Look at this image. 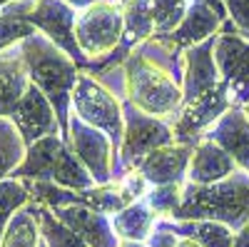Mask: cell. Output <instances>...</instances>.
<instances>
[{"mask_svg": "<svg viewBox=\"0 0 249 247\" xmlns=\"http://www.w3.org/2000/svg\"><path fill=\"white\" fill-rule=\"evenodd\" d=\"M25 68L30 75V82L43 90V95L50 100V105L57 115L60 137L68 142L70 137V115H72V90L80 77L77 63L62 53L50 38L43 33H35L20 43Z\"/></svg>", "mask_w": 249, "mask_h": 247, "instance_id": "6da1fadb", "label": "cell"}, {"mask_svg": "<svg viewBox=\"0 0 249 247\" xmlns=\"http://www.w3.org/2000/svg\"><path fill=\"white\" fill-rule=\"evenodd\" d=\"M170 220H212L234 232L249 220V172L237 170L212 185H182V202Z\"/></svg>", "mask_w": 249, "mask_h": 247, "instance_id": "7a4b0ae2", "label": "cell"}, {"mask_svg": "<svg viewBox=\"0 0 249 247\" xmlns=\"http://www.w3.org/2000/svg\"><path fill=\"white\" fill-rule=\"evenodd\" d=\"M127 75V100L142 113L167 120L182 108V85L167 73L135 50L122 63Z\"/></svg>", "mask_w": 249, "mask_h": 247, "instance_id": "3957f363", "label": "cell"}, {"mask_svg": "<svg viewBox=\"0 0 249 247\" xmlns=\"http://www.w3.org/2000/svg\"><path fill=\"white\" fill-rule=\"evenodd\" d=\"M72 115L80 120H85L88 125L102 130L115 150V170L112 177H117L120 168V145H122V135H124V117H122V100L115 97L107 88H102L100 82L88 75L80 73L75 90H72Z\"/></svg>", "mask_w": 249, "mask_h": 247, "instance_id": "277c9868", "label": "cell"}, {"mask_svg": "<svg viewBox=\"0 0 249 247\" xmlns=\"http://www.w3.org/2000/svg\"><path fill=\"white\" fill-rule=\"evenodd\" d=\"M122 117H124V135L120 145V168L115 180H120L124 172L137 170V165L150 152L175 142V133L167 120L137 110L130 100H122Z\"/></svg>", "mask_w": 249, "mask_h": 247, "instance_id": "5b68a950", "label": "cell"}, {"mask_svg": "<svg viewBox=\"0 0 249 247\" xmlns=\"http://www.w3.org/2000/svg\"><path fill=\"white\" fill-rule=\"evenodd\" d=\"M124 35V18L120 0H105L85 8L75 20V40L90 63L107 57Z\"/></svg>", "mask_w": 249, "mask_h": 247, "instance_id": "8992f818", "label": "cell"}, {"mask_svg": "<svg viewBox=\"0 0 249 247\" xmlns=\"http://www.w3.org/2000/svg\"><path fill=\"white\" fill-rule=\"evenodd\" d=\"M214 63L219 70V85L230 95V102L244 108L249 102V40L239 35L232 20H224L217 33Z\"/></svg>", "mask_w": 249, "mask_h": 247, "instance_id": "52a82bcc", "label": "cell"}, {"mask_svg": "<svg viewBox=\"0 0 249 247\" xmlns=\"http://www.w3.org/2000/svg\"><path fill=\"white\" fill-rule=\"evenodd\" d=\"M0 13H5V10H0ZM10 15H18V18L28 20L35 30H40L45 38H50L62 53H68L82 73H88L90 60L85 57V53L80 50L77 40H75V20H77V15H75V8H70L65 0H35V5L30 10L10 13Z\"/></svg>", "mask_w": 249, "mask_h": 247, "instance_id": "ba28073f", "label": "cell"}, {"mask_svg": "<svg viewBox=\"0 0 249 247\" xmlns=\"http://www.w3.org/2000/svg\"><path fill=\"white\" fill-rule=\"evenodd\" d=\"M230 108H232L230 95H227V90L222 85L207 90L204 95H199L190 102H182V108L172 117H167L170 128L175 133V142L197 148L204 140L207 130H210Z\"/></svg>", "mask_w": 249, "mask_h": 247, "instance_id": "9c48e42d", "label": "cell"}, {"mask_svg": "<svg viewBox=\"0 0 249 247\" xmlns=\"http://www.w3.org/2000/svg\"><path fill=\"white\" fill-rule=\"evenodd\" d=\"M68 145L77 155V160L85 165V170L92 175L95 185H107L112 182V170H115V150L110 137L88 125L85 120H80L77 115H70V137Z\"/></svg>", "mask_w": 249, "mask_h": 247, "instance_id": "30bf717a", "label": "cell"}, {"mask_svg": "<svg viewBox=\"0 0 249 247\" xmlns=\"http://www.w3.org/2000/svg\"><path fill=\"white\" fill-rule=\"evenodd\" d=\"M10 120H13V125L18 128L20 137H23V142L28 148L33 142L48 137V135H60L57 115L50 105V100L43 95V90L37 85H33V82H30L28 93L23 95V100L18 102V108L10 115Z\"/></svg>", "mask_w": 249, "mask_h": 247, "instance_id": "8fae6325", "label": "cell"}, {"mask_svg": "<svg viewBox=\"0 0 249 247\" xmlns=\"http://www.w3.org/2000/svg\"><path fill=\"white\" fill-rule=\"evenodd\" d=\"M192 155H195L192 145L172 142V145H164V148L150 152L137 165V170L150 182V188H157V185H184Z\"/></svg>", "mask_w": 249, "mask_h": 247, "instance_id": "7c38bea8", "label": "cell"}, {"mask_svg": "<svg viewBox=\"0 0 249 247\" xmlns=\"http://www.w3.org/2000/svg\"><path fill=\"white\" fill-rule=\"evenodd\" d=\"M214 45H217V35L210 40L187 48L184 50V80H182V97L184 102H190L207 90H212L219 85V70L214 63Z\"/></svg>", "mask_w": 249, "mask_h": 247, "instance_id": "4fadbf2b", "label": "cell"}, {"mask_svg": "<svg viewBox=\"0 0 249 247\" xmlns=\"http://www.w3.org/2000/svg\"><path fill=\"white\" fill-rule=\"evenodd\" d=\"M204 140H212L230 155L239 170L249 172V117L244 108L232 105L214 125L207 130Z\"/></svg>", "mask_w": 249, "mask_h": 247, "instance_id": "5bb4252c", "label": "cell"}, {"mask_svg": "<svg viewBox=\"0 0 249 247\" xmlns=\"http://www.w3.org/2000/svg\"><path fill=\"white\" fill-rule=\"evenodd\" d=\"M57 220H62L68 228L82 237L88 247H120L122 240L117 237L115 228H112V217L95 212L90 208H77V205H70V208H57L53 210Z\"/></svg>", "mask_w": 249, "mask_h": 247, "instance_id": "9a60e30c", "label": "cell"}, {"mask_svg": "<svg viewBox=\"0 0 249 247\" xmlns=\"http://www.w3.org/2000/svg\"><path fill=\"white\" fill-rule=\"evenodd\" d=\"M222 28V20L219 15L210 8V5H204V3H190V8H187L184 18H182V23L167 33V35H152L157 40H162V43H167L177 50H187V48H195L199 43H204V40H210L212 35H217Z\"/></svg>", "mask_w": 249, "mask_h": 247, "instance_id": "2e32d148", "label": "cell"}, {"mask_svg": "<svg viewBox=\"0 0 249 247\" xmlns=\"http://www.w3.org/2000/svg\"><path fill=\"white\" fill-rule=\"evenodd\" d=\"M155 228L170 230L177 237L192 240L199 247H234V230L212 220H170L157 217Z\"/></svg>", "mask_w": 249, "mask_h": 247, "instance_id": "e0dca14e", "label": "cell"}, {"mask_svg": "<svg viewBox=\"0 0 249 247\" xmlns=\"http://www.w3.org/2000/svg\"><path fill=\"white\" fill-rule=\"evenodd\" d=\"M237 162L227 155L219 145H214L212 140H202L195 148L190 170H187V182L195 185H212L219 182L224 177H230L232 172H237Z\"/></svg>", "mask_w": 249, "mask_h": 247, "instance_id": "ac0fdd59", "label": "cell"}, {"mask_svg": "<svg viewBox=\"0 0 249 247\" xmlns=\"http://www.w3.org/2000/svg\"><path fill=\"white\" fill-rule=\"evenodd\" d=\"M30 88V75L25 68L20 43L15 53H0V117H10L18 102Z\"/></svg>", "mask_w": 249, "mask_h": 247, "instance_id": "d6986e66", "label": "cell"}, {"mask_svg": "<svg viewBox=\"0 0 249 247\" xmlns=\"http://www.w3.org/2000/svg\"><path fill=\"white\" fill-rule=\"evenodd\" d=\"M65 145V140L60 135H48L43 140L33 142L25 152V160L20 162V168L10 175L13 180H33V182H53L57 155Z\"/></svg>", "mask_w": 249, "mask_h": 247, "instance_id": "ffe728a7", "label": "cell"}, {"mask_svg": "<svg viewBox=\"0 0 249 247\" xmlns=\"http://www.w3.org/2000/svg\"><path fill=\"white\" fill-rule=\"evenodd\" d=\"M157 215L147 205V200L140 197L124 210L112 215V228L122 242H147V237L155 230Z\"/></svg>", "mask_w": 249, "mask_h": 247, "instance_id": "44dd1931", "label": "cell"}, {"mask_svg": "<svg viewBox=\"0 0 249 247\" xmlns=\"http://www.w3.org/2000/svg\"><path fill=\"white\" fill-rule=\"evenodd\" d=\"M122 18H124V40H130L135 48H140L144 40L155 35L152 20V0H120Z\"/></svg>", "mask_w": 249, "mask_h": 247, "instance_id": "7402d4cb", "label": "cell"}, {"mask_svg": "<svg viewBox=\"0 0 249 247\" xmlns=\"http://www.w3.org/2000/svg\"><path fill=\"white\" fill-rule=\"evenodd\" d=\"M40 245V225H37V202H28L3 232L0 247H37Z\"/></svg>", "mask_w": 249, "mask_h": 247, "instance_id": "603a6c76", "label": "cell"}, {"mask_svg": "<svg viewBox=\"0 0 249 247\" xmlns=\"http://www.w3.org/2000/svg\"><path fill=\"white\" fill-rule=\"evenodd\" d=\"M28 145L20 137L10 117H0V182L8 180L25 160Z\"/></svg>", "mask_w": 249, "mask_h": 247, "instance_id": "cb8c5ba5", "label": "cell"}, {"mask_svg": "<svg viewBox=\"0 0 249 247\" xmlns=\"http://www.w3.org/2000/svg\"><path fill=\"white\" fill-rule=\"evenodd\" d=\"M37 225L40 237L45 240L48 247H88L80 235H75L62 220L55 217V212L45 205H37Z\"/></svg>", "mask_w": 249, "mask_h": 247, "instance_id": "d4e9b609", "label": "cell"}, {"mask_svg": "<svg viewBox=\"0 0 249 247\" xmlns=\"http://www.w3.org/2000/svg\"><path fill=\"white\" fill-rule=\"evenodd\" d=\"M30 190L23 180H3L0 182V240H3V232L10 225V220L15 217L18 210H23L30 202Z\"/></svg>", "mask_w": 249, "mask_h": 247, "instance_id": "484cf974", "label": "cell"}, {"mask_svg": "<svg viewBox=\"0 0 249 247\" xmlns=\"http://www.w3.org/2000/svg\"><path fill=\"white\" fill-rule=\"evenodd\" d=\"M190 8V0H152V20H155V33L167 35L172 33Z\"/></svg>", "mask_w": 249, "mask_h": 247, "instance_id": "4316f807", "label": "cell"}, {"mask_svg": "<svg viewBox=\"0 0 249 247\" xmlns=\"http://www.w3.org/2000/svg\"><path fill=\"white\" fill-rule=\"evenodd\" d=\"M147 205L155 210L157 217H172L182 202V185H157L144 195Z\"/></svg>", "mask_w": 249, "mask_h": 247, "instance_id": "83f0119b", "label": "cell"}, {"mask_svg": "<svg viewBox=\"0 0 249 247\" xmlns=\"http://www.w3.org/2000/svg\"><path fill=\"white\" fill-rule=\"evenodd\" d=\"M37 30L28 23V20L10 15V13H0V53L10 48L13 43H23L25 38L35 35Z\"/></svg>", "mask_w": 249, "mask_h": 247, "instance_id": "f1b7e54d", "label": "cell"}, {"mask_svg": "<svg viewBox=\"0 0 249 247\" xmlns=\"http://www.w3.org/2000/svg\"><path fill=\"white\" fill-rule=\"evenodd\" d=\"M224 8L239 35H249V0H224Z\"/></svg>", "mask_w": 249, "mask_h": 247, "instance_id": "f546056e", "label": "cell"}, {"mask_svg": "<svg viewBox=\"0 0 249 247\" xmlns=\"http://www.w3.org/2000/svg\"><path fill=\"white\" fill-rule=\"evenodd\" d=\"M144 245H147V247H177V245H179V237H177L175 232H170V230L155 228Z\"/></svg>", "mask_w": 249, "mask_h": 247, "instance_id": "4dcf8cb0", "label": "cell"}, {"mask_svg": "<svg viewBox=\"0 0 249 247\" xmlns=\"http://www.w3.org/2000/svg\"><path fill=\"white\" fill-rule=\"evenodd\" d=\"M190 3H204V5H210V8L219 15L222 23H224V20H230V15H227V8H224V0H190Z\"/></svg>", "mask_w": 249, "mask_h": 247, "instance_id": "1f68e13d", "label": "cell"}, {"mask_svg": "<svg viewBox=\"0 0 249 247\" xmlns=\"http://www.w3.org/2000/svg\"><path fill=\"white\" fill-rule=\"evenodd\" d=\"M234 247H249V220L234 232Z\"/></svg>", "mask_w": 249, "mask_h": 247, "instance_id": "d6a6232c", "label": "cell"}, {"mask_svg": "<svg viewBox=\"0 0 249 247\" xmlns=\"http://www.w3.org/2000/svg\"><path fill=\"white\" fill-rule=\"evenodd\" d=\"M65 3L70 5V8H90V5H95V3H105V0H65Z\"/></svg>", "mask_w": 249, "mask_h": 247, "instance_id": "836d02e7", "label": "cell"}, {"mask_svg": "<svg viewBox=\"0 0 249 247\" xmlns=\"http://www.w3.org/2000/svg\"><path fill=\"white\" fill-rule=\"evenodd\" d=\"M177 247H199L197 242H192V240H184V237H179V245Z\"/></svg>", "mask_w": 249, "mask_h": 247, "instance_id": "e575fe53", "label": "cell"}, {"mask_svg": "<svg viewBox=\"0 0 249 247\" xmlns=\"http://www.w3.org/2000/svg\"><path fill=\"white\" fill-rule=\"evenodd\" d=\"M120 247H147V245H144V242H122Z\"/></svg>", "mask_w": 249, "mask_h": 247, "instance_id": "d590c367", "label": "cell"}, {"mask_svg": "<svg viewBox=\"0 0 249 247\" xmlns=\"http://www.w3.org/2000/svg\"><path fill=\"white\" fill-rule=\"evenodd\" d=\"M10 3H15V0H0V10H3L5 5H10Z\"/></svg>", "mask_w": 249, "mask_h": 247, "instance_id": "8d00e7d4", "label": "cell"}, {"mask_svg": "<svg viewBox=\"0 0 249 247\" xmlns=\"http://www.w3.org/2000/svg\"><path fill=\"white\" fill-rule=\"evenodd\" d=\"M37 247H48V245H45V240H43V237H40V245H37Z\"/></svg>", "mask_w": 249, "mask_h": 247, "instance_id": "74e56055", "label": "cell"}, {"mask_svg": "<svg viewBox=\"0 0 249 247\" xmlns=\"http://www.w3.org/2000/svg\"><path fill=\"white\" fill-rule=\"evenodd\" d=\"M244 113H247V117H249V102H247V105H244Z\"/></svg>", "mask_w": 249, "mask_h": 247, "instance_id": "f35d334b", "label": "cell"}, {"mask_svg": "<svg viewBox=\"0 0 249 247\" xmlns=\"http://www.w3.org/2000/svg\"><path fill=\"white\" fill-rule=\"evenodd\" d=\"M244 38H247V40H249V35H244Z\"/></svg>", "mask_w": 249, "mask_h": 247, "instance_id": "ab89813d", "label": "cell"}]
</instances>
